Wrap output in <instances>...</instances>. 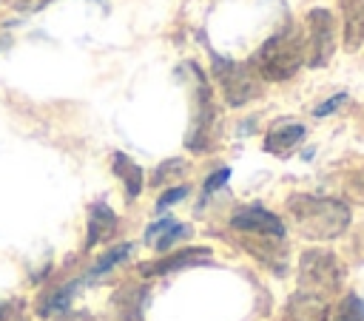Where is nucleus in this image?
Instances as JSON below:
<instances>
[{"instance_id":"1","label":"nucleus","mask_w":364,"mask_h":321,"mask_svg":"<svg viewBox=\"0 0 364 321\" xmlns=\"http://www.w3.org/2000/svg\"><path fill=\"white\" fill-rule=\"evenodd\" d=\"M287 213L299 233L313 241H330L338 239L350 227V207L338 199L330 196H316V193H293L287 199Z\"/></svg>"},{"instance_id":"2","label":"nucleus","mask_w":364,"mask_h":321,"mask_svg":"<svg viewBox=\"0 0 364 321\" xmlns=\"http://www.w3.org/2000/svg\"><path fill=\"white\" fill-rule=\"evenodd\" d=\"M304 62V45H301V37L293 26L287 28H279L273 37H267L256 54L250 57V68L253 74L262 80H287L293 77Z\"/></svg>"},{"instance_id":"3","label":"nucleus","mask_w":364,"mask_h":321,"mask_svg":"<svg viewBox=\"0 0 364 321\" xmlns=\"http://www.w3.org/2000/svg\"><path fill=\"white\" fill-rule=\"evenodd\" d=\"M344 281V267L338 261L336 253L330 250H304L301 259H299V293H307V295H316V298H324L330 293H336Z\"/></svg>"},{"instance_id":"4","label":"nucleus","mask_w":364,"mask_h":321,"mask_svg":"<svg viewBox=\"0 0 364 321\" xmlns=\"http://www.w3.org/2000/svg\"><path fill=\"white\" fill-rule=\"evenodd\" d=\"M213 77H216L228 105H245L262 94V80L253 74V68L233 62L222 54H213Z\"/></svg>"},{"instance_id":"5","label":"nucleus","mask_w":364,"mask_h":321,"mask_svg":"<svg viewBox=\"0 0 364 321\" xmlns=\"http://www.w3.org/2000/svg\"><path fill=\"white\" fill-rule=\"evenodd\" d=\"M307 65L321 68L330 62L333 48H336V23L327 9H313L307 14Z\"/></svg>"},{"instance_id":"6","label":"nucleus","mask_w":364,"mask_h":321,"mask_svg":"<svg viewBox=\"0 0 364 321\" xmlns=\"http://www.w3.org/2000/svg\"><path fill=\"white\" fill-rule=\"evenodd\" d=\"M193 74H196V111H193V122H191V131H188V139L185 145L196 153L208 151L210 145V128H213V119H216V111H213V102H210V85L208 80L202 77L199 65H193Z\"/></svg>"},{"instance_id":"7","label":"nucleus","mask_w":364,"mask_h":321,"mask_svg":"<svg viewBox=\"0 0 364 321\" xmlns=\"http://www.w3.org/2000/svg\"><path fill=\"white\" fill-rule=\"evenodd\" d=\"M230 227L239 230V233H250V236H262V239H276V241H282L284 233H287L284 222L273 210H267L262 205H242V207H236L233 216H230Z\"/></svg>"},{"instance_id":"8","label":"nucleus","mask_w":364,"mask_h":321,"mask_svg":"<svg viewBox=\"0 0 364 321\" xmlns=\"http://www.w3.org/2000/svg\"><path fill=\"white\" fill-rule=\"evenodd\" d=\"M210 261V250L208 247H185V250H176L165 259H156L151 264H142L139 273L142 276H165V273H176L182 267H193V264H205Z\"/></svg>"},{"instance_id":"9","label":"nucleus","mask_w":364,"mask_h":321,"mask_svg":"<svg viewBox=\"0 0 364 321\" xmlns=\"http://www.w3.org/2000/svg\"><path fill=\"white\" fill-rule=\"evenodd\" d=\"M304 134H307V128L301 122H290V119L284 122V119H279L264 134V151H270V153H287L293 145H299L304 139Z\"/></svg>"},{"instance_id":"10","label":"nucleus","mask_w":364,"mask_h":321,"mask_svg":"<svg viewBox=\"0 0 364 321\" xmlns=\"http://www.w3.org/2000/svg\"><path fill=\"white\" fill-rule=\"evenodd\" d=\"M114 230H117L114 210L105 202H94L88 207V239H85V247H94V244L105 241L108 236H114Z\"/></svg>"},{"instance_id":"11","label":"nucleus","mask_w":364,"mask_h":321,"mask_svg":"<svg viewBox=\"0 0 364 321\" xmlns=\"http://www.w3.org/2000/svg\"><path fill=\"white\" fill-rule=\"evenodd\" d=\"M344 14V48L355 51L364 45V0H341Z\"/></svg>"},{"instance_id":"12","label":"nucleus","mask_w":364,"mask_h":321,"mask_svg":"<svg viewBox=\"0 0 364 321\" xmlns=\"http://www.w3.org/2000/svg\"><path fill=\"white\" fill-rule=\"evenodd\" d=\"M327 315H330V310H327L324 298H316V295H307V293H296L287 301V318L290 321H327Z\"/></svg>"},{"instance_id":"13","label":"nucleus","mask_w":364,"mask_h":321,"mask_svg":"<svg viewBox=\"0 0 364 321\" xmlns=\"http://www.w3.org/2000/svg\"><path fill=\"white\" fill-rule=\"evenodd\" d=\"M188 233H191L188 224H179V222H173V219H159V222L148 224V230H145V241H151L159 253H165L171 244H176V241L185 239Z\"/></svg>"},{"instance_id":"14","label":"nucleus","mask_w":364,"mask_h":321,"mask_svg":"<svg viewBox=\"0 0 364 321\" xmlns=\"http://www.w3.org/2000/svg\"><path fill=\"white\" fill-rule=\"evenodd\" d=\"M111 165H114V173L122 179V185L128 190V199H136L142 193V182H145L142 168L131 156H125V153H114V162Z\"/></svg>"},{"instance_id":"15","label":"nucleus","mask_w":364,"mask_h":321,"mask_svg":"<svg viewBox=\"0 0 364 321\" xmlns=\"http://www.w3.org/2000/svg\"><path fill=\"white\" fill-rule=\"evenodd\" d=\"M74 290H77V281H71V284H65V287H60V290H54L43 304H40V315H54V312H63L68 304H71V295H74Z\"/></svg>"},{"instance_id":"16","label":"nucleus","mask_w":364,"mask_h":321,"mask_svg":"<svg viewBox=\"0 0 364 321\" xmlns=\"http://www.w3.org/2000/svg\"><path fill=\"white\" fill-rule=\"evenodd\" d=\"M128 256H131V244H117V247L105 250V253H102V259L91 267V278H97V276L108 273L111 267H117V264H119V261H125Z\"/></svg>"},{"instance_id":"17","label":"nucleus","mask_w":364,"mask_h":321,"mask_svg":"<svg viewBox=\"0 0 364 321\" xmlns=\"http://www.w3.org/2000/svg\"><path fill=\"white\" fill-rule=\"evenodd\" d=\"M333 321H364V301L358 295H344L333 312Z\"/></svg>"},{"instance_id":"18","label":"nucleus","mask_w":364,"mask_h":321,"mask_svg":"<svg viewBox=\"0 0 364 321\" xmlns=\"http://www.w3.org/2000/svg\"><path fill=\"white\" fill-rule=\"evenodd\" d=\"M228 179H230V168H219V170H213V173L205 179V187H202V193H205V196L216 193V190H219V187H222Z\"/></svg>"},{"instance_id":"19","label":"nucleus","mask_w":364,"mask_h":321,"mask_svg":"<svg viewBox=\"0 0 364 321\" xmlns=\"http://www.w3.org/2000/svg\"><path fill=\"white\" fill-rule=\"evenodd\" d=\"M182 168H185V162H182V159L162 162V165L156 168V173H154V185H162V182H165V176H176V173H182Z\"/></svg>"},{"instance_id":"20","label":"nucleus","mask_w":364,"mask_h":321,"mask_svg":"<svg viewBox=\"0 0 364 321\" xmlns=\"http://www.w3.org/2000/svg\"><path fill=\"white\" fill-rule=\"evenodd\" d=\"M185 196H188V187H182V185H179V187H171V190H165V193L159 196V202H156V210L162 213L165 207L176 205V202H179V199H185Z\"/></svg>"},{"instance_id":"21","label":"nucleus","mask_w":364,"mask_h":321,"mask_svg":"<svg viewBox=\"0 0 364 321\" xmlns=\"http://www.w3.org/2000/svg\"><path fill=\"white\" fill-rule=\"evenodd\" d=\"M344 99H347V94H336V97H330L327 102H321V105H318L313 114H316V116H327V114H330V111H336V108H338Z\"/></svg>"},{"instance_id":"22","label":"nucleus","mask_w":364,"mask_h":321,"mask_svg":"<svg viewBox=\"0 0 364 321\" xmlns=\"http://www.w3.org/2000/svg\"><path fill=\"white\" fill-rule=\"evenodd\" d=\"M350 193H355V199L364 202V173H358L355 182H350Z\"/></svg>"}]
</instances>
